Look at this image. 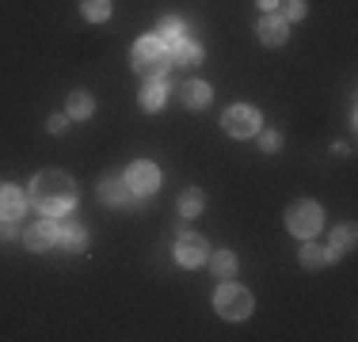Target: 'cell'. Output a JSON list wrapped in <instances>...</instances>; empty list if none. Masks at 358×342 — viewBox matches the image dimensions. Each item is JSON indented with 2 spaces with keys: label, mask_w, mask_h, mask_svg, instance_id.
I'll use <instances>...</instances> for the list:
<instances>
[{
  "label": "cell",
  "mask_w": 358,
  "mask_h": 342,
  "mask_svg": "<svg viewBox=\"0 0 358 342\" xmlns=\"http://www.w3.org/2000/svg\"><path fill=\"white\" fill-rule=\"evenodd\" d=\"M31 202L38 205L42 213H69L76 202V186L69 175L62 171H42V175L31 183Z\"/></svg>",
  "instance_id": "obj_1"
},
{
  "label": "cell",
  "mask_w": 358,
  "mask_h": 342,
  "mask_svg": "<svg viewBox=\"0 0 358 342\" xmlns=\"http://www.w3.org/2000/svg\"><path fill=\"white\" fill-rule=\"evenodd\" d=\"M286 225H289V232L301 236V239L317 236L320 232V205L317 202H294L286 213Z\"/></svg>",
  "instance_id": "obj_2"
},
{
  "label": "cell",
  "mask_w": 358,
  "mask_h": 342,
  "mask_svg": "<svg viewBox=\"0 0 358 342\" xmlns=\"http://www.w3.org/2000/svg\"><path fill=\"white\" fill-rule=\"evenodd\" d=\"M214 304H217V312L225 315V320H244V315L252 312V297L244 293L241 285H221Z\"/></svg>",
  "instance_id": "obj_3"
},
{
  "label": "cell",
  "mask_w": 358,
  "mask_h": 342,
  "mask_svg": "<svg viewBox=\"0 0 358 342\" xmlns=\"http://www.w3.org/2000/svg\"><path fill=\"white\" fill-rule=\"evenodd\" d=\"M221 122H225V133L252 137V133H259V110L255 107H229Z\"/></svg>",
  "instance_id": "obj_4"
},
{
  "label": "cell",
  "mask_w": 358,
  "mask_h": 342,
  "mask_svg": "<svg viewBox=\"0 0 358 342\" xmlns=\"http://www.w3.org/2000/svg\"><path fill=\"white\" fill-rule=\"evenodd\" d=\"M126 183H130L134 194H152L160 186V171L149 164V160H138V164L130 168V175H126Z\"/></svg>",
  "instance_id": "obj_5"
},
{
  "label": "cell",
  "mask_w": 358,
  "mask_h": 342,
  "mask_svg": "<svg viewBox=\"0 0 358 342\" xmlns=\"http://www.w3.org/2000/svg\"><path fill=\"white\" fill-rule=\"evenodd\" d=\"M23 239H27L31 251H46V247L57 244V225H54V221H38V225L27 228V236H23Z\"/></svg>",
  "instance_id": "obj_6"
},
{
  "label": "cell",
  "mask_w": 358,
  "mask_h": 342,
  "mask_svg": "<svg viewBox=\"0 0 358 342\" xmlns=\"http://www.w3.org/2000/svg\"><path fill=\"white\" fill-rule=\"evenodd\" d=\"M176 259L183 262V267H199V262H206V244H202L199 236H183L176 244Z\"/></svg>",
  "instance_id": "obj_7"
},
{
  "label": "cell",
  "mask_w": 358,
  "mask_h": 342,
  "mask_svg": "<svg viewBox=\"0 0 358 342\" xmlns=\"http://www.w3.org/2000/svg\"><path fill=\"white\" fill-rule=\"evenodd\" d=\"M286 34H289L286 20H278V15H263V23H259V38L267 42V46H282Z\"/></svg>",
  "instance_id": "obj_8"
},
{
  "label": "cell",
  "mask_w": 358,
  "mask_h": 342,
  "mask_svg": "<svg viewBox=\"0 0 358 342\" xmlns=\"http://www.w3.org/2000/svg\"><path fill=\"white\" fill-rule=\"evenodd\" d=\"M23 213V191L20 186H0V217L15 221Z\"/></svg>",
  "instance_id": "obj_9"
},
{
  "label": "cell",
  "mask_w": 358,
  "mask_h": 342,
  "mask_svg": "<svg viewBox=\"0 0 358 342\" xmlns=\"http://www.w3.org/2000/svg\"><path fill=\"white\" fill-rule=\"evenodd\" d=\"M99 198L107 205H126L130 202V183H122V179H103V183H99Z\"/></svg>",
  "instance_id": "obj_10"
},
{
  "label": "cell",
  "mask_w": 358,
  "mask_h": 342,
  "mask_svg": "<svg viewBox=\"0 0 358 342\" xmlns=\"http://www.w3.org/2000/svg\"><path fill=\"white\" fill-rule=\"evenodd\" d=\"M157 57H160V38H141L138 46H134V65H138V73H145Z\"/></svg>",
  "instance_id": "obj_11"
},
{
  "label": "cell",
  "mask_w": 358,
  "mask_h": 342,
  "mask_svg": "<svg viewBox=\"0 0 358 342\" xmlns=\"http://www.w3.org/2000/svg\"><path fill=\"white\" fill-rule=\"evenodd\" d=\"M202 205H206V194H202L199 186H191V191L179 194V213H183V217H199Z\"/></svg>",
  "instance_id": "obj_12"
},
{
  "label": "cell",
  "mask_w": 358,
  "mask_h": 342,
  "mask_svg": "<svg viewBox=\"0 0 358 342\" xmlns=\"http://www.w3.org/2000/svg\"><path fill=\"white\" fill-rule=\"evenodd\" d=\"M183 103L187 107H206L210 103V84H202V80H191V84H183Z\"/></svg>",
  "instance_id": "obj_13"
},
{
  "label": "cell",
  "mask_w": 358,
  "mask_h": 342,
  "mask_svg": "<svg viewBox=\"0 0 358 342\" xmlns=\"http://www.w3.org/2000/svg\"><path fill=\"white\" fill-rule=\"evenodd\" d=\"M157 38H160V46H176V42L183 38V23H179L176 15H164V20H160Z\"/></svg>",
  "instance_id": "obj_14"
},
{
  "label": "cell",
  "mask_w": 358,
  "mask_h": 342,
  "mask_svg": "<svg viewBox=\"0 0 358 342\" xmlns=\"http://www.w3.org/2000/svg\"><path fill=\"white\" fill-rule=\"evenodd\" d=\"M62 244L69 247V251H84V247H88V232H84L76 221H69V225L62 228Z\"/></svg>",
  "instance_id": "obj_15"
},
{
  "label": "cell",
  "mask_w": 358,
  "mask_h": 342,
  "mask_svg": "<svg viewBox=\"0 0 358 342\" xmlns=\"http://www.w3.org/2000/svg\"><path fill=\"white\" fill-rule=\"evenodd\" d=\"M176 61H179V65H199V61H202V46H199V42L179 38V42H176Z\"/></svg>",
  "instance_id": "obj_16"
},
{
  "label": "cell",
  "mask_w": 358,
  "mask_h": 342,
  "mask_svg": "<svg viewBox=\"0 0 358 342\" xmlns=\"http://www.w3.org/2000/svg\"><path fill=\"white\" fill-rule=\"evenodd\" d=\"M160 103H164V84H160V80H149V84L141 88V107H145V110H157Z\"/></svg>",
  "instance_id": "obj_17"
},
{
  "label": "cell",
  "mask_w": 358,
  "mask_h": 342,
  "mask_svg": "<svg viewBox=\"0 0 358 342\" xmlns=\"http://www.w3.org/2000/svg\"><path fill=\"white\" fill-rule=\"evenodd\" d=\"M80 12L88 15L92 23H103L110 15V0H80Z\"/></svg>",
  "instance_id": "obj_18"
},
{
  "label": "cell",
  "mask_w": 358,
  "mask_h": 342,
  "mask_svg": "<svg viewBox=\"0 0 358 342\" xmlns=\"http://www.w3.org/2000/svg\"><path fill=\"white\" fill-rule=\"evenodd\" d=\"M328 259H331V255L324 251V247H317V244H305V247H301V262H305V267H313V270L324 267Z\"/></svg>",
  "instance_id": "obj_19"
},
{
  "label": "cell",
  "mask_w": 358,
  "mask_h": 342,
  "mask_svg": "<svg viewBox=\"0 0 358 342\" xmlns=\"http://www.w3.org/2000/svg\"><path fill=\"white\" fill-rule=\"evenodd\" d=\"M69 114L73 118H88L92 114V96L88 91H73L69 96Z\"/></svg>",
  "instance_id": "obj_20"
},
{
  "label": "cell",
  "mask_w": 358,
  "mask_h": 342,
  "mask_svg": "<svg viewBox=\"0 0 358 342\" xmlns=\"http://www.w3.org/2000/svg\"><path fill=\"white\" fill-rule=\"evenodd\" d=\"M214 274L217 278H233L236 274V255L233 251H217L214 255Z\"/></svg>",
  "instance_id": "obj_21"
},
{
  "label": "cell",
  "mask_w": 358,
  "mask_h": 342,
  "mask_svg": "<svg viewBox=\"0 0 358 342\" xmlns=\"http://www.w3.org/2000/svg\"><path fill=\"white\" fill-rule=\"evenodd\" d=\"M351 239H355V228L351 225H343V228H336V232H331V244H336V247H351Z\"/></svg>",
  "instance_id": "obj_22"
},
{
  "label": "cell",
  "mask_w": 358,
  "mask_h": 342,
  "mask_svg": "<svg viewBox=\"0 0 358 342\" xmlns=\"http://www.w3.org/2000/svg\"><path fill=\"white\" fill-rule=\"evenodd\" d=\"M145 73H149V76H152V80H160V76H164V73H168V57H164V54H160V57H157V61H152L149 68H145Z\"/></svg>",
  "instance_id": "obj_23"
},
{
  "label": "cell",
  "mask_w": 358,
  "mask_h": 342,
  "mask_svg": "<svg viewBox=\"0 0 358 342\" xmlns=\"http://www.w3.org/2000/svg\"><path fill=\"white\" fill-rule=\"evenodd\" d=\"M259 144H263V152H278L282 137H278V133H263V137H259Z\"/></svg>",
  "instance_id": "obj_24"
},
{
  "label": "cell",
  "mask_w": 358,
  "mask_h": 342,
  "mask_svg": "<svg viewBox=\"0 0 358 342\" xmlns=\"http://www.w3.org/2000/svg\"><path fill=\"white\" fill-rule=\"evenodd\" d=\"M305 15V0H289L286 4V20H301Z\"/></svg>",
  "instance_id": "obj_25"
},
{
  "label": "cell",
  "mask_w": 358,
  "mask_h": 342,
  "mask_svg": "<svg viewBox=\"0 0 358 342\" xmlns=\"http://www.w3.org/2000/svg\"><path fill=\"white\" fill-rule=\"evenodd\" d=\"M62 130H65V118L54 114V118H50V133H62Z\"/></svg>",
  "instance_id": "obj_26"
},
{
  "label": "cell",
  "mask_w": 358,
  "mask_h": 342,
  "mask_svg": "<svg viewBox=\"0 0 358 342\" xmlns=\"http://www.w3.org/2000/svg\"><path fill=\"white\" fill-rule=\"evenodd\" d=\"M259 4H263V8H267V12H271V8H275V4H278V0H259Z\"/></svg>",
  "instance_id": "obj_27"
}]
</instances>
